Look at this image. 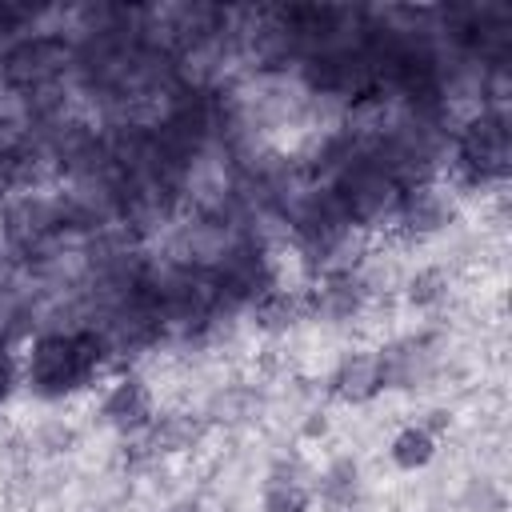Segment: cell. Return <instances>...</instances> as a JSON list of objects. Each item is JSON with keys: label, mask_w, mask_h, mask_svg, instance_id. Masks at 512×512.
I'll return each mask as SVG.
<instances>
[{"label": "cell", "mask_w": 512, "mask_h": 512, "mask_svg": "<svg viewBox=\"0 0 512 512\" xmlns=\"http://www.w3.org/2000/svg\"><path fill=\"white\" fill-rule=\"evenodd\" d=\"M112 360L104 336L92 324L80 328H44L20 352V384L36 400H68L84 392L96 372Z\"/></svg>", "instance_id": "6da1fadb"}, {"label": "cell", "mask_w": 512, "mask_h": 512, "mask_svg": "<svg viewBox=\"0 0 512 512\" xmlns=\"http://www.w3.org/2000/svg\"><path fill=\"white\" fill-rule=\"evenodd\" d=\"M452 188H500L512 172V120L496 108H472L448 136Z\"/></svg>", "instance_id": "7a4b0ae2"}, {"label": "cell", "mask_w": 512, "mask_h": 512, "mask_svg": "<svg viewBox=\"0 0 512 512\" xmlns=\"http://www.w3.org/2000/svg\"><path fill=\"white\" fill-rule=\"evenodd\" d=\"M76 72V40L64 28H28L24 36L0 48V84L12 96H36L44 88H60L64 76Z\"/></svg>", "instance_id": "3957f363"}, {"label": "cell", "mask_w": 512, "mask_h": 512, "mask_svg": "<svg viewBox=\"0 0 512 512\" xmlns=\"http://www.w3.org/2000/svg\"><path fill=\"white\" fill-rule=\"evenodd\" d=\"M328 192L336 196L344 220L360 232H388L392 228V216H396V204H400V180L372 156V152H356L332 180H328Z\"/></svg>", "instance_id": "277c9868"}, {"label": "cell", "mask_w": 512, "mask_h": 512, "mask_svg": "<svg viewBox=\"0 0 512 512\" xmlns=\"http://www.w3.org/2000/svg\"><path fill=\"white\" fill-rule=\"evenodd\" d=\"M452 220H456V188L436 176V180L408 184L400 192V204H396V216H392L388 232L408 240V244H420V240L440 236Z\"/></svg>", "instance_id": "5b68a950"}, {"label": "cell", "mask_w": 512, "mask_h": 512, "mask_svg": "<svg viewBox=\"0 0 512 512\" xmlns=\"http://www.w3.org/2000/svg\"><path fill=\"white\" fill-rule=\"evenodd\" d=\"M156 392L140 372H120L112 376V384L100 392L96 416L104 428H112L116 436H144L148 424L156 420Z\"/></svg>", "instance_id": "8992f818"}, {"label": "cell", "mask_w": 512, "mask_h": 512, "mask_svg": "<svg viewBox=\"0 0 512 512\" xmlns=\"http://www.w3.org/2000/svg\"><path fill=\"white\" fill-rule=\"evenodd\" d=\"M328 392L340 404H352V408H364V404L380 400L388 392L380 348H344L336 356L332 372H328Z\"/></svg>", "instance_id": "52a82bcc"}, {"label": "cell", "mask_w": 512, "mask_h": 512, "mask_svg": "<svg viewBox=\"0 0 512 512\" xmlns=\"http://www.w3.org/2000/svg\"><path fill=\"white\" fill-rule=\"evenodd\" d=\"M368 292L360 284V276H320L304 284V308L308 320H324V324H352L364 316L368 308Z\"/></svg>", "instance_id": "ba28073f"}, {"label": "cell", "mask_w": 512, "mask_h": 512, "mask_svg": "<svg viewBox=\"0 0 512 512\" xmlns=\"http://www.w3.org/2000/svg\"><path fill=\"white\" fill-rule=\"evenodd\" d=\"M380 360H384V380H388V388L416 392V388H424V384L436 376V368H440L436 336H432V332L404 336V340L380 348Z\"/></svg>", "instance_id": "9c48e42d"}, {"label": "cell", "mask_w": 512, "mask_h": 512, "mask_svg": "<svg viewBox=\"0 0 512 512\" xmlns=\"http://www.w3.org/2000/svg\"><path fill=\"white\" fill-rule=\"evenodd\" d=\"M204 432H208V424H204V416L196 408H168V412H156V420L140 436V448L152 460L184 456V452H192L204 440Z\"/></svg>", "instance_id": "30bf717a"}, {"label": "cell", "mask_w": 512, "mask_h": 512, "mask_svg": "<svg viewBox=\"0 0 512 512\" xmlns=\"http://www.w3.org/2000/svg\"><path fill=\"white\" fill-rule=\"evenodd\" d=\"M248 320L260 336H288L300 320H308V308H304V288H288V284H276L268 292H260L252 304H248Z\"/></svg>", "instance_id": "8fae6325"}, {"label": "cell", "mask_w": 512, "mask_h": 512, "mask_svg": "<svg viewBox=\"0 0 512 512\" xmlns=\"http://www.w3.org/2000/svg\"><path fill=\"white\" fill-rule=\"evenodd\" d=\"M260 412H264V392L256 388V384H220L212 396H208V404H204V424L212 428H244V424H252V420H260Z\"/></svg>", "instance_id": "7c38bea8"}, {"label": "cell", "mask_w": 512, "mask_h": 512, "mask_svg": "<svg viewBox=\"0 0 512 512\" xmlns=\"http://www.w3.org/2000/svg\"><path fill=\"white\" fill-rule=\"evenodd\" d=\"M300 460H280L260 492V512H312V488Z\"/></svg>", "instance_id": "4fadbf2b"}, {"label": "cell", "mask_w": 512, "mask_h": 512, "mask_svg": "<svg viewBox=\"0 0 512 512\" xmlns=\"http://www.w3.org/2000/svg\"><path fill=\"white\" fill-rule=\"evenodd\" d=\"M400 296L412 312H440L452 296V276L444 264H420L400 280Z\"/></svg>", "instance_id": "5bb4252c"}, {"label": "cell", "mask_w": 512, "mask_h": 512, "mask_svg": "<svg viewBox=\"0 0 512 512\" xmlns=\"http://www.w3.org/2000/svg\"><path fill=\"white\" fill-rule=\"evenodd\" d=\"M436 452H440V440L432 432H424L416 420L412 424H400L392 432V440H388V460L400 472H424L436 460Z\"/></svg>", "instance_id": "9a60e30c"}, {"label": "cell", "mask_w": 512, "mask_h": 512, "mask_svg": "<svg viewBox=\"0 0 512 512\" xmlns=\"http://www.w3.org/2000/svg\"><path fill=\"white\" fill-rule=\"evenodd\" d=\"M316 496L328 508H352L360 496V460L356 456H336L324 464V472L316 476Z\"/></svg>", "instance_id": "2e32d148"}, {"label": "cell", "mask_w": 512, "mask_h": 512, "mask_svg": "<svg viewBox=\"0 0 512 512\" xmlns=\"http://www.w3.org/2000/svg\"><path fill=\"white\" fill-rule=\"evenodd\" d=\"M72 440H76V432H72V424H64V420H44V424L36 428V448H44V452H68Z\"/></svg>", "instance_id": "e0dca14e"}, {"label": "cell", "mask_w": 512, "mask_h": 512, "mask_svg": "<svg viewBox=\"0 0 512 512\" xmlns=\"http://www.w3.org/2000/svg\"><path fill=\"white\" fill-rule=\"evenodd\" d=\"M328 432H332V416H328L324 408H308L304 420H300V440L316 444V440H324Z\"/></svg>", "instance_id": "ac0fdd59"}, {"label": "cell", "mask_w": 512, "mask_h": 512, "mask_svg": "<svg viewBox=\"0 0 512 512\" xmlns=\"http://www.w3.org/2000/svg\"><path fill=\"white\" fill-rule=\"evenodd\" d=\"M16 384H20V360L8 352V344H0V408L8 404Z\"/></svg>", "instance_id": "d6986e66"}, {"label": "cell", "mask_w": 512, "mask_h": 512, "mask_svg": "<svg viewBox=\"0 0 512 512\" xmlns=\"http://www.w3.org/2000/svg\"><path fill=\"white\" fill-rule=\"evenodd\" d=\"M416 424L440 440V436L452 428V412H448V408H428V412H424V420H416Z\"/></svg>", "instance_id": "ffe728a7"}, {"label": "cell", "mask_w": 512, "mask_h": 512, "mask_svg": "<svg viewBox=\"0 0 512 512\" xmlns=\"http://www.w3.org/2000/svg\"><path fill=\"white\" fill-rule=\"evenodd\" d=\"M164 512H204V504H200L196 496H180V500H172Z\"/></svg>", "instance_id": "44dd1931"}]
</instances>
